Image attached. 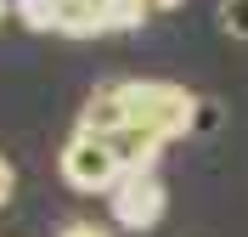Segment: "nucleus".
<instances>
[{
  "label": "nucleus",
  "instance_id": "f257e3e1",
  "mask_svg": "<svg viewBox=\"0 0 248 237\" xmlns=\"http://www.w3.org/2000/svg\"><path fill=\"white\" fill-rule=\"evenodd\" d=\"M119 91H124V108H130V130H147L164 147L198 130V102L203 96H192L175 79H119Z\"/></svg>",
  "mask_w": 248,
  "mask_h": 237
},
{
  "label": "nucleus",
  "instance_id": "f03ea898",
  "mask_svg": "<svg viewBox=\"0 0 248 237\" xmlns=\"http://www.w3.org/2000/svg\"><path fill=\"white\" fill-rule=\"evenodd\" d=\"M113 204V221L124 232H153L164 221V204H170V192L158 181V170H136V175H119V187L108 192Z\"/></svg>",
  "mask_w": 248,
  "mask_h": 237
},
{
  "label": "nucleus",
  "instance_id": "7ed1b4c3",
  "mask_svg": "<svg viewBox=\"0 0 248 237\" xmlns=\"http://www.w3.org/2000/svg\"><path fill=\"white\" fill-rule=\"evenodd\" d=\"M62 181L74 192H113L119 187V153H113V142H96V136H74V142L62 147Z\"/></svg>",
  "mask_w": 248,
  "mask_h": 237
},
{
  "label": "nucleus",
  "instance_id": "20e7f679",
  "mask_svg": "<svg viewBox=\"0 0 248 237\" xmlns=\"http://www.w3.org/2000/svg\"><path fill=\"white\" fill-rule=\"evenodd\" d=\"M119 130H130V108H124V91H119V79H113V85H96V91L85 96V108H79V130H74V136L113 142Z\"/></svg>",
  "mask_w": 248,
  "mask_h": 237
},
{
  "label": "nucleus",
  "instance_id": "39448f33",
  "mask_svg": "<svg viewBox=\"0 0 248 237\" xmlns=\"http://www.w3.org/2000/svg\"><path fill=\"white\" fill-rule=\"evenodd\" d=\"M51 34H68V40H91V34H108L102 0H51Z\"/></svg>",
  "mask_w": 248,
  "mask_h": 237
},
{
  "label": "nucleus",
  "instance_id": "423d86ee",
  "mask_svg": "<svg viewBox=\"0 0 248 237\" xmlns=\"http://www.w3.org/2000/svg\"><path fill=\"white\" fill-rule=\"evenodd\" d=\"M220 29L232 34V40H248V0H220Z\"/></svg>",
  "mask_w": 248,
  "mask_h": 237
},
{
  "label": "nucleus",
  "instance_id": "0eeeda50",
  "mask_svg": "<svg viewBox=\"0 0 248 237\" xmlns=\"http://www.w3.org/2000/svg\"><path fill=\"white\" fill-rule=\"evenodd\" d=\"M57 237H113V232H108V226H96V221H68Z\"/></svg>",
  "mask_w": 248,
  "mask_h": 237
},
{
  "label": "nucleus",
  "instance_id": "6e6552de",
  "mask_svg": "<svg viewBox=\"0 0 248 237\" xmlns=\"http://www.w3.org/2000/svg\"><path fill=\"white\" fill-rule=\"evenodd\" d=\"M12 192H17V170H12V158H0V209L12 204Z\"/></svg>",
  "mask_w": 248,
  "mask_h": 237
},
{
  "label": "nucleus",
  "instance_id": "1a4fd4ad",
  "mask_svg": "<svg viewBox=\"0 0 248 237\" xmlns=\"http://www.w3.org/2000/svg\"><path fill=\"white\" fill-rule=\"evenodd\" d=\"M220 125V113H215V102H198V130H215Z\"/></svg>",
  "mask_w": 248,
  "mask_h": 237
},
{
  "label": "nucleus",
  "instance_id": "9d476101",
  "mask_svg": "<svg viewBox=\"0 0 248 237\" xmlns=\"http://www.w3.org/2000/svg\"><path fill=\"white\" fill-rule=\"evenodd\" d=\"M141 6H147V17H164V12H175V6H181V0H141Z\"/></svg>",
  "mask_w": 248,
  "mask_h": 237
},
{
  "label": "nucleus",
  "instance_id": "9b49d317",
  "mask_svg": "<svg viewBox=\"0 0 248 237\" xmlns=\"http://www.w3.org/2000/svg\"><path fill=\"white\" fill-rule=\"evenodd\" d=\"M0 23H6V0H0Z\"/></svg>",
  "mask_w": 248,
  "mask_h": 237
}]
</instances>
